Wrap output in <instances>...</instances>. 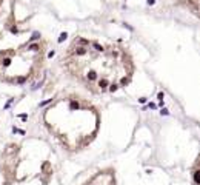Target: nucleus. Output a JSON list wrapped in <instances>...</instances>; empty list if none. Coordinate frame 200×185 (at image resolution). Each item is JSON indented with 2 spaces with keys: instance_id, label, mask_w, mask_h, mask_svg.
Instances as JSON below:
<instances>
[{
  "instance_id": "nucleus-1",
  "label": "nucleus",
  "mask_w": 200,
  "mask_h": 185,
  "mask_svg": "<svg viewBox=\"0 0 200 185\" xmlns=\"http://www.w3.org/2000/svg\"><path fill=\"white\" fill-rule=\"evenodd\" d=\"M63 66L97 94L125 86L132 74V62L125 50L85 39H78L69 46L63 57Z\"/></svg>"
},
{
  "instance_id": "nucleus-2",
  "label": "nucleus",
  "mask_w": 200,
  "mask_h": 185,
  "mask_svg": "<svg viewBox=\"0 0 200 185\" xmlns=\"http://www.w3.org/2000/svg\"><path fill=\"white\" fill-rule=\"evenodd\" d=\"M45 123L69 150H80L94 139L99 128L96 108L82 97L66 96L45 111Z\"/></svg>"
}]
</instances>
